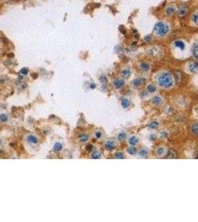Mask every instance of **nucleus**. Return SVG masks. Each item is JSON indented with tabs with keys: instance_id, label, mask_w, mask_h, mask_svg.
<instances>
[{
	"instance_id": "2eb2a0df",
	"label": "nucleus",
	"mask_w": 198,
	"mask_h": 222,
	"mask_svg": "<svg viewBox=\"0 0 198 222\" xmlns=\"http://www.w3.org/2000/svg\"><path fill=\"white\" fill-rule=\"evenodd\" d=\"M192 54L195 59H198V45L197 43H195L192 48Z\"/></svg>"
},
{
	"instance_id": "20e7f679",
	"label": "nucleus",
	"mask_w": 198,
	"mask_h": 222,
	"mask_svg": "<svg viewBox=\"0 0 198 222\" xmlns=\"http://www.w3.org/2000/svg\"><path fill=\"white\" fill-rule=\"evenodd\" d=\"M176 7L175 5H170L167 7L166 12V14L168 16H172V14H174L175 12H176Z\"/></svg>"
},
{
	"instance_id": "aec40b11",
	"label": "nucleus",
	"mask_w": 198,
	"mask_h": 222,
	"mask_svg": "<svg viewBox=\"0 0 198 222\" xmlns=\"http://www.w3.org/2000/svg\"><path fill=\"white\" fill-rule=\"evenodd\" d=\"M62 145L61 144V143H59V142H56L55 145H54V146H53V149H54V150H56V151H57V152H59V151H61L62 149Z\"/></svg>"
},
{
	"instance_id": "a878e982",
	"label": "nucleus",
	"mask_w": 198,
	"mask_h": 222,
	"mask_svg": "<svg viewBox=\"0 0 198 222\" xmlns=\"http://www.w3.org/2000/svg\"><path fill=\"white\" fill-rule=\"evenodd\" d=\"M147 90H148V91H149V93H152L155 92V90H156V87H155V86L153 85V84H149V86H148V87H147Z\"/></svg>"
},
{
	"instance_id": "393cba45",
	"label": "nucleus",
	"mask_w": 198,
	"mask_h": 222,
	"mask_svg": "<svg viewBox=\"0 0 198 222\" xmlns=\"http://www.w3.org/2000/svg\"><path fill=\"white\" fill-rule=\"evenodd\" d=\"M128 152L130 155H135L137 152V149L134 147H131L128 149Z\"/></svg>"
},
{
	"instance_id": "c85d7f7f",
	"label": "nucleus",
	"mask_w": 198,
	"mask_h": 222,
	"mask_svg": "<svg viewBox=\"0 0 198 222\" xmlns=\"http://www.w3.org/2000/svg\"><path fill=\"white\" fill-rule=\"evenodd\" d=\"M192 21L195 22V24H196V25H198V13H195L193 16H192Z\"/></svg>"
},
{
	"instance_id": "5701e85b",
	"label": "nucleus",
	"mask_w": 198,
	"mask_h": 222,
	"mask_svg": "<svg viewBox=\"0 0 198 222\" xmlns=\"http://www.w3.org/2000/svg\"><path fill=\"white\" fill-rule=\"evenodd\" d=\"M149 127L151 129H157L159 127V124L157 122H152L149 124Z\"/></svg>"
},
{
	"instance_id": "9d476101",
	"label": "nucleus",
	"mask_w": 198,
	"mask_h": 222,
	"mask_svg": "<svg viewBox=\"0 0 198 222\" xmlns=\"http://www.w3.org/2000/svg\"><path fill=\"white\" fill-rule=\"evenodd\" d=\"M198 68V64L197 62H192L189 65V71L192 73H197Z\"/></svg>"
},
{
	"instance_id": "a211bd4d",
	"label": "nucleus",
	"mask_w": 198,
	"mask_h": 222,
	"mask_svg": "<svg viewBox=\"0 0 198 222\" xmlns=\"http://www.w3.org/2000/svg\"><path fill=\"white\" fill-rule=\"evenodd\" d=\"M8 119H9V117H8V116L7 114L2 113V114L0 115V121L1 122H3V123L7 122L8 121Z\"/></svg>"
},
{
	"instance_id": "4468645a",
	"label": "nucleus",
	"mask_w": 198,
	"mask_h": 222,
	"mask_svg": "<svg viewBox=\"0 0 198 222\" xmlns=\"http://www.w3.org/2000/svg\"><path fill=\"white\" fill-rule=\"evenodd\" d=\"M139 142V139L136 137V136H131L129 140H128V142L131 145L134 146V145H136Z\"/></svg>"
},
{
	"instance_id": "bb28decb",
	"label": "nucleus",
	"mask_w": 198,
	"mask_h": 222,
	"mask_svg": "<svg viewBox=\"0 0 198 222\" xmlns=\"http://www.w3.org/2000/svg\"><path fill=\"white\" fill-rule=\"evenodd\" d=\"M91 157H92L93 158H94V159H98V158H101V154H100L99 152L96 151V152H94L92 154Z\"/></svg>"
},
{
	"instance_id": "ddd939ff",
	"label": "nucleus",
	"mask_w": 198,
	"mask_h": 222,
	"mask_svg": "<svg viewBox=\"0 0 198 222\" xmlns=\"http://www.w3.org/2000/svg\"><path fill=\"white\" fill-rule=\"evenodd\" d=\"M138 154L142 158H147V156H148V150L146 149H145V148H143V149H140Z\"/></svg>"
},
{
	"instance_id": "72a5a7b5",
	"label": "nucleus",
	"mask_w": 198,
	"mask_h": 222,
	"mask_svg": "<svg viewBox=\"0 0 198 222\" xmlns=\"http://www.w3.org/2000/svg\"><path fill=\"white\" fill-rule=\"evenodd\" d=\"M27 72H28V70H27V68H23V69H22V71H21V73L23 74H27Z\"/></svg>"
},
{
	"instance_id": "0eeeda50",
	"label": "nucleus",
	"mask_w": 198,
	"mask_h": 222,
	"mask_svg": "<svg viewBox=\"0 0 198 222\" xmlns=\"http://www.w3.org/2000/svg\"><path fill=\"white\" fill-rule=\"evenodd\" d=\"M166 158H177V153L174 149H170L168 154H167Z\"/></svg>"
},
{
	"instance_id": "b1692460",
	"label": "nucleus",
	"mask_w": 198,
	"mask_h": 222,
	"mask_svg": "<svg viewBox=\"0 0 198 222\" xmlns=\"http://www.w3.org/2000/svg\"><path fill=\"white\" fill-rule=\"evenodd\" d=\"M122 75H123V76L125 77V78H128V77L130 76V75H131V71H130V70H128V69H125V70H124L122 72Z\"/></svg>"
},
{
	"instance_id": "f3484780",
	"label": "nucleus",
	"mask_w": 198,
	"mask_h": 222,
	"mask_svg": "<svg viewBox=\"0 0 198 222\" xmlns=\"http://www.w3.org/2000/svg\"><path fill=\"white\" fill-rule=\"evenodd\" d=\"M79 139L81 142H85L88 139V136L85 134H81L79 136Z\"/></svg>"
},
{
	"instance_id": "f257e3e1",
	"label": "nucleus",
	"mask_w": 198,
	"mask_h": 222,
	"mask_svg": "<svg viewBox=\"0 0 198 222\" xmlns=\"http://www.w3.org/2000/svg\"><path fill=\"white\" fill-rule=\"evenodd\" d=\"M158 83L159 84L165 88L171 87L174 84L173 77L172 74L169 73H163L158 78Z\"/></svg>"
},
{
	"instance_id": "dca6fc26",
	"label": "nucleus",
	"mask_w": 198,
	"mask_h": 222,
	"mask_svg": "<svg viewBox=\"0 0 198 222\" xmlns=\"http://www.w3.org/2000/svg\"><path fill=\"white\" fill-rule=\"evenodd\" d=\"M140 69L143 71H149V68H150V65H149L148 63H146V62H143V63H142L141 65H140Z\"/></svg>"
},
{
	"instance_id": "9b49d317",
	"label": "nucleus",
	"mask_w": 198,
	"mask_h": 222,
	"mask_svg": "<svg viewBox=\"0 0 198 222\" xmlns=\"http://www.w3.org/2000/svg\"><path fill=\"white\" fill-rule=\"evenodd\" d=\"M174 46L177 47V48H180V50H183L185 49V44L182 41H179V40L178 41H176L174 42Z\"/></svg>"
},
{
	"instance_id": "2f4dec72",
	"label": "nucleus",
	"mask_w": 198,
	"mask_h": 222,
	"mask_svg": "<svg viewBox=\"0 0 198 222\" xmlns=\"http://www.w3.org/2000/svg\"><path fill=\"white\" fill-rule=\"evenodd\" d=\"M168 137V133H166V132H163L161 133L160 134V138L161 139H165V138H167Z\"/></svg>"
},
{
	"instance_id": "4c0bfd02",
	"label": "nucleus",
	"mask_w": 198,
	"mask_h": 222,
	"mask_svg": "<svg viewBox=\"0 0 198 222\" xmlns=\"http://www.w3.org/2000/svg\"><path fill=\"white\" fill-rule=\"evenodd\" d=\"M155 138H156V137H155L154 135H151V136H150V139H151V140H154Z\"/></svg>"
},
{
	"instance_id": "4be33fe9",
	"label": "nucleus",
	"mask_w": 198,
	"mask_h": 222,
	"mask_svg": "<svg viewBox=\"0 0 198 222\" xmlns=\"http://www.w3.org/2000/svg\"><path fill=\"white\" fill-rule=\"evenodd\" d=\"M192 133L197 136H198V124H195L193 126H192Z\"/></svg>"
},
{
	"instance_id": "423d86ee",
	"label": "nucleus",
	"mask_w": 198,
	"mask_h": 222,
	"mask_svg": "<svg viewBox=\"0 0 198 222\" xmlns=\"http://www.w3.org/2000/svg\"><path fill=\"white\" fill-rule=\"evenodd\" d=\"M143 82H144V79L142 78H136L134 81H132V84L134 87H140L143 84Z\"/></svg>"
},
{
	"instance_id": "6e6552de",
	"label": "nucleus",
	"mask_w": 198,
	"mask_h": 222,
	"mask_svg": "<svg viewBox=\"0 0 198 222\" xmlns=\"http://www.w3.org/2000/svg\"><path fill=\"white\" fill-rule=\"evenodd\" d=\"M114 86L117 88H121L123 87L124 85V81L123 79H116L114 81Z\"/></svg>"
},
{
	"instance_id": "473e14b6",
	"label": "nucleus",
	"mask_w": 198,
	"mask_h": 222,
	"mask_svg": "<svg viewBox=\"0 0 198 222\" xmlns=\"http://www.w3.org/2000/svg\"><path fill=\"white\" fill-rule=\"evenodd\" d=\"M144 40H145L146 42H151V37L150 36H147L145 37Z\"/></svg>"
},
{
	"instance_id": "f03ea898",
	"label": "nucleus",
	"mask_w": 198,
	"mask_h": 222,
	"mask_svg": "<svg viewBox=\"0 0 198 222\" xmlns=\"http://www.w3.org/2000/svg\"><path fill=\"white\" fill-rule=\"evenodd\" d=\"M169 31V26L162 22H157L156 25H155V27H154V33L158 36H160V37H163V36H165L168 34Z\"/></svg>"
},
{
	"instance_id": "6ab92c4d",
	"label": "nucleus",
	"mask_w": 198,
	"mask_h": 222,
	"mask_svg": "<svg viewBox=\"0 0 198 222\" xmlns=\"http://www.w3.org/2000/svg\"><path fill=\"white\" fill-rule=\"evenodd\" d=\"M121 104L124 108H128L130 105V101L128 99H123L121 101Z\"/></svg>"
},
{
	"instance_id": "412c9836",
	"label": "nucleus",
	"mask_w": 198,
	"mask_h": 222,
	"mask_svg": "<svg viewBox=\"0 0 198 222\" xmlns=\"http://www.w3.org/2000/svg\"><path fill=\"white\" fill-rule=\"evenodd\" d=\"M164 152H165V149H164V148H159L157 150H156V153H157V155H159V156L163 155L164 154Z\"/></svg>"
},
{
	"instance_id": "cd10ccee",
	"label": "nucleus",
	"mask_w": 198,
	"mask_h": 222,
	"mask_svg": "<svg viewBox=\"0 0 198 222\" xmlns=\"http://www.w3.org/2000/svg\"><path fill=\"white\" fill-rule=\"evenodd\" d=\"M126 138V134L125 133H120L119 135H118V139L120 141H123L124 139Z\"/></svg>"
},
{
	"instance_id": "f704fd0d",
	"label": "nucleus",
	"mask_w": 198,
	"mask_h": 222,
	"mask_svg": "<svg viewBox=\"0 0 198 222\" xmlns=\"http://www.w3.org/2000/svg\"><path fill=\"white\" fill-rule=\"evenodd\" d=\"M95 135H96V137L98 138V139L101 138V136H102V133H101L100 132H97Z\"/></svg>"
},
{
	"instance_id": "39448f33",
	"label": "nucleus",
	"mask_w": 198,
	"mask_h": 222,
	"mask_svg": "<svg viewBox=\"0 0 198 222\" xmlns=\"http://www.w3.org/2000/svg\"><path fill=\"white\" fill-rule=\"evenodd\" d=\"M152 103L154 104V105H157V106H160L163 104V99H161L160 96H154L152 100H151Z\"/></svg>"
},
{
	"instance_id": "c756f323",
	"label": "nucleus",
	"mask_w": 198,
	"mask_h": 222,
	"mask_svg": "<svg viewBox=\"0 0 198 222\" xmlns=\"http://www.w3.org/2000/svg\"><path fill=\"white\" fill-rule=\"evenodd\" d=\"M114 157H115L116 158H119V159H123V158H125V156H124L123 152H118V153H117V154L115 155Z\"/></svg>"
},
{
	"instance_id": "7c9ffc66",
	"label": "nucleus",
	"mask_w": 198,
	"mask_h": 222,
	"mask_svg": "<svg viewBox=\"0 0 198 222\" xmlns=\"http://www.w3.org/2000/svg\"><path fill=\"white\" fill-rule=\"evenodd\" d=\"M176 79L177 80V81H181V78H182V74L180 72H177L176 73Z\"/></svg>"
},
{
	"instance_id": "f8f14e48",
	"label": "nucleus",
	"mask_w": 198,
	"mask_h": 222,
	"mask_svg": "<svg viewBox=\"0 0 198 222\" xmlns=\"http://www.w3.org/2000/svg\"><path fill=\"white\" fill-rule=\"evenodd\" d=\"M27 142L29 143H31V144H37L38 143V139L36 137H35L34 136H29L27 139Z\"/></svg>"
},
{
	"instance_id": "c9c22d12",
	"label": "nucleus",
	"mask_w": 198,
	"mask_h": 222,
	"mask_svg": "<svg viewBox=\"0 0 198 222\" xmlns=\"http://www.w3.org/2000/svg\"><path fill=\"white\" fill-rule=\"evenodd\" d=\"M90 87H91V89H95V87H96V85H95V84H94V83H91V84L90 85Z\"/></svg>"
},
{
	"instance_id": "1a4fd4ad",
	"label": "nucleus",
	"mask_w": 198,
	"mask_h": 222,
	"mask_svg": "<svg viewBox=\"0 0 198 222\" xmlns=\"http://www.w3.org/2000/svg\"><path fill=\"white\" fill-rule=\"evenodd\" d=\"M105 148L107 150H113L115 148V145L114 142L111 141H108L106 142V144L105 145Z\"/></svg>"
},
{
	"instance_id": "58836bf2",
	"label": "nucleus",
	"mask_w": 198,
	"mask_h": 222,
	"mask_svg": "<svg viewBox=\"0 0 198 222\" xmlns=\"http://www.w3.org/2000/svg\"><path fill=\"white\" fill-rule=\"evenodd\" d=\"M1 145H2V141H1V140L0 139V146H1Z\"/></svg>"
},
{
	"instance_id": "e433bc0d",
	"label": "nucleus",
	"mask_w": 198,
	"mask_h": 222,
	"mask_svg": "<svg viewBox=\"0 0 198 222\" xmlns=\"http://www.w3.org/2000/svg\"><path fill=\"white\" fill-rule=\"evenodd\" d=\"M92 148H93V146H92L91 145H89L87 146V149H88V150H91V149H92Z\"/></svg>"
},
{
	"instance_id": "7ed1b4c3",
	"label": "nucleus",
	"mask_w": 198,
	"mask_h": 222,
	"mask_svg": "<svg viewBox=\"0 0 198 222\" xmlns=\"http://www.w3.org/2000/svg\"><path fill=\"white\" fill-rule=\"evenodd\" d=\"M187 13V7L186 5H181L179 7V10L177 11V14L180 17H183Z\"/></svg>"
}]
</instances>
